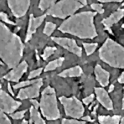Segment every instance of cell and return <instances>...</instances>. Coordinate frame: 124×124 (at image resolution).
Masks as SVG:
<instances>
[{"instance_id":"83f0119b","label":"cell","mask_w":124,"mask_h":124,"mask_svg":"<svg viewBox=\"0 0 124 124\" xmlns=\"http://www.w3.org/2000/svg\"><path fill=\"white\" fill-rule=\"evenodd\" d=\"M86 122L85 121H78L76 119H69L63 118L62 124H85Z\"/></svg>"},{"instance_id":"30bf717a","label":"cell","mask_w":124,"mask_h":124,"mask_svg":"<svg viewBox=\"0 0 124 124\" xmlns=\"http://www.w3.org/2000/svg\"><path fill=\"white\" fill-rule=\"evenodd\" d=\"M43 85V79L39 78V80L32 84L31 86L21 89L18 93L17 98L23 100L27 99H32L39 97L40 88Z\"/></svg>"},{"instance_id":"8d00e7d4","label":"cell","mask_w":124,"mask_h":124,"mask_svg":"<svg viewBox=\"0 0 124 124\" xmlns=\"http://www.w3.org/2000/svg\"><path fill=\"white\" fill-rule=\"evenodd\" d=\"M98 105H96L94 107V108H93V111H92V115L93 116H95L96 115V111H97V109L98 108Z\"/></svg>"},{"instance_id":"d4e9b609","label":"cell","mask_w":124,"mask_h":124,"mask_svg":"<svg viewBox=\"0 0 124 124\" xmlns=\"http://www.w3.org/2000/svg\"><path fill=\"white\" fill-rule=\"evenodd\" d=\"M27 111V109H25L22 111H18L14 113H11L9 114V116L13 119H21L25 116V114Z\"/></svg>"},{"instance_id":"3957f363","label":"cell","mask_w":124,"mask_h":124,"mask_svg":"<svg viewBox=\"0 0 124 124\" xmlns=\"http://www.w3.org/2000/svg\"><path fill=\"white\" fill-rule=\"evenodd\" d=\"M99 56L110 67L124 69V47L112 39H107L99 50Z\"/></svg>"},{"instance_id":"9c48e42d","label":"cell","mask_w":124,"mask_h":124,"mask_svg":"<svg viewBox=\"0 0 124 124\" xmlns=\"http://www.w3.org/2000/svg\"><path fill=\"white\" fill-rule=\"evenodd\" d=\"M51 39L54 42L70 52L76 54L78 57L82 56V49L78 45L75 40L66 37H52Z\"/></svg>"},{"instance_id":"277c9868","label":"cell","mask_w":124,"mask_h":124,"mask_svg":"<svg viewBox=\"0 0 124 124\" xmlns=\"http://www.w3.org/2000/svg\"><path fill=\"white\" fill-rule=\"evenodd\" d=\"M40 108L42 115L48 120H55L61 117L55 90L49 85L41 93Z\"/></svg>"},{"instance_id":"7bdbcfd3","label":"cell","mask_w":124,"mask_h":124,"mask_svg":"<svg viewBox=\"0 0 124 124\" xmlns=\"http://www.w3.org/2000/svg\"><path fill=\"white\" fill-rule=\"evenodd\" d=\"M33 123L31 120H29V124H33Z\"/></svg>"},{"instance_id":"ab89813d","label":"cell","mask_w":124,"mask_h":124,"mask_svg":"<svg viewBox=\"0 0 124 124\" xmlns=\"http://www.w3.org/2000/svg\"><path fill=\"white\" fill-rule=\"evenodd\" d=\"M123 89H124V94H123V97L122 99V110L124 109V87H123Z\"/></svg>"},{"instance_id":"7402d4cb","label":"cell","mask_w":124,"mask_h":124,"mask_svg":"<svg viewBox=\"0 0 124 124\" xmlns=\"http://www.w3.org/2000/svg\"><path fill=\"white\" fill-rule=\"evenodd\" d=\"M83 45L85 48L86 54L87 56H89L93 53L98 46L97 43H83Z\"/></svg>"},{"instance_id":"d590c367","label":"cell","mask_w":124,"mask_h":124,"mask_svg":"<svg viewBox=\"0 0 124 124\" xmlns=\"http://www.w3.org/2000/svg\"><path fill=\"white\" fill-rule=\"evenodd\" d=\"M8 91H9V93L13 96H14V93H13V90H12V89L11 86V85H10L9 83H8Z\"/></svg>"},{"instance_id":"836d02e7","label":"cell","mask_w":124,"mask_h":124,"mask_svg":"<svg viewBox=\"0 0 124 124\" xmlns=\"http://www.w3.org/2000/svg\"><path fill=\"white\" fill-rule=\"evenodd\" d=\"M99 2H122L124 0H97Z\"/></svg>"},{"instance_id":"484cf974","label":"cell","mask_w":124,"mask_h":124,"mask_svg":"<svg viewBox=\"0 0 124 124\" xmlns=\"http://www.w3.org/2000/svg\"><path fill=\"white\" fill-rule=\"evenodd\" d=\"M91 7L92 9L100 14L104 13V9L102 8L103 5L101 3H93L91 5Z\"/></svg>"},{"instance_id":"f6af8a7d","label":"cell","mask_w":124,"mask_h":124,"mask_svg":"<svg viewBox=\"0 0 124 124\" xmlns=\"http://www.w3.org/2000/svg\"><path fill=\"white\" fill-rule=\"evenodd\" d=\"M122 6H124V1L122 3Z\"/></svg>"},{"instance_id":"4fadbf2b","label":"cell","mask_w":124,"mask_h":124,"mask_svg":"<svg viewBox=\"0 0 124 124\" xmlns=\"http://www.w3.org/2000/svg\"><path fill=\"white\" fill-rule=\"evenodd\" d=\"M124 16V9H118L108 17L102 19L101 22L105 27V30H106L109 33L113 35L111 27L114 24L117 23Z\"/></svg>"},{"instance_id":"ee69618b","label":"cell","mask_w":124,"mask_h":124,"mask_svg":"<svg viewBox=\"0 0 124 124\" xmlns=\"http://www.w3.org/2000/svg\"><path fill=\"white\" fill-rule=\"evenodd\" d=\"M122 28H124V24H123L122 25Z\"/></svg>"},{"instance_id":"d6986e66","label":"cell","mask_w":124,"mask_h":124,"mask_svg":"<svg viewBox=\"0 0 124 124\" xmlns=\"http://www.w3.org/2000/svg\"><path fill=\"white\" fill-rule=\"evenodd\" d=\"M64 60V58L60 57L59 59H56L53 61L49 62L45 67L44 72L52 71L53 70H55L56 68L62 66Z\"/></svg>"},{"instance_id":"74e56055","label":"cell","mask_w":124,"mask_h":124,"mask_svg":"<svg viewBox=\"0 0 124 124\" xmlns=\"http://www.w3.org/2000/svg\"><path fill=\"white\" fill-rule=\"evenodd\" d=\"M114 85H111L109 87L108 89V93H110V92H112V91H113V90H114Z\"/></svg>"},{"instance_id":"d6a6232c","label":"cell","mask_w":124,"mask_h":124,"mask_svg":"<svg viewBox=\"0 0 124 124\" xmlns=\"http://www.w3.org/2000/svg\"><path fill=\"white\" fill-rule=\"evenodd\" d=\"M81 119H82V120H83L84 121H87L91 122H93L95 120V119H92L91 118V117L89 116H84V117H82Z\"/></svg>"},{"instance_id":"8992f818","label":"cell","mask_w":124,"mask_h":124,"mask_svg":"<svg viewBox=\"0 0 124 124\" xmlns=\"http://www.w3.org/2000/svg\"><path fill=\"white\" fill-rule=\"evenodd\" d=\"M59 100L63 106L66 115L77 119L84 115L85 108L82 102L75 96L67 98L63 96L59 98Z\"/></svg>"},{"instance_id":"cb8c5ba5","label":"cell","mask_w":124,"mask_h":124,"mask_svg":"<svg viewBox=\"0 0 124 124\" xmlns=\"http://www.w3.org/2000/svg\"><path fill=\"white\" fill-rule=\"evenodd\" d=\"M39 80V79H34L32 80H27L26 81H23L19 83L17 85H13V88L14 89H18L20 88L25 86H26L27 85H32L37 82Z\"/></svg>"},{"instance_id":"e575fe53","label":"cell","mask_w":124,"mask_h":124,"mask_svg":"<svg viewBox=\"0 0 124 124\" xmlns=\"http://www.w3.org/2000/svg\"><path fill=\"white\" fill-rule=\"evenodd\" d=\"M117 80L120 84H124V71L119 77Z\"/></svg>"},{"instance_id":"60d3db41","label":"cell","mask_w":124,"mask_h":124,"mask_svg":"<svg viewBox=\"0 0 124 124\" xmlns=\"http://www.w3.org/2000/svg\"><path fill=\"white\" fill-rule=\"evenodd\" d=\"M120 124H124V116L123 117L121 118Z\"/></svg>"},{"instance_id":"9a60e30c","label":"cell","mask_w":124,"mask_h":124,"mask_svg":"<svg viewBox=\"0 0 124 124\" xmlns=\"http://www.w3.org/2000/svg\"><path fill=\"white\" fill-rule=\"evenodd\" d=\"M96 79L102 87H106L109 83L110 74L108 71L104 70L101 65L97 64L94 69Z\"/></svg>"},{"instance_id":"603a6c76","label":"cell","mask_w":124,"mask_h":124,"mask_svg":"<svg viewBox=\"0 0 124 124\" xmlns=\"http://www.w3.org/2000/svg\"><path fill=\"white\" fill-rule=\"evenodd\" d=\"M57 48L55 47H46L44 50L43 54L41 55L43 60H46L50 56L55 53V52L57 50Z\"/></svg>"},{"instance_id":"7a4b0ae2","label":"cell","mask_w":124,"mask_h":124,"mask_svg":"<svg viewBox=\"0 0 124 124\" xmlns=\"http://www.w3.org/2000/svg\"><path fill=\"white\" fill-rule=\"evenodd\" d=\"M97 13L89 11L73 15L62 23L58 30L80 39H93L98 36L94 24V18Z\"/></svg>"},{"instance_id":"1f68e13d","label":"cell","mask_w":124,"mask_h":124,"mask_svg":"<svg viewBox=\"0 0 124 124\" xmlns=\"http://www.w3.org/2000/svg\"><path fill=\"white\" fill-rule=\"evenodd\" d=\"M29 101L31 103L33 104L36 109L38 110L39 107L40 106V103H39V102L37 100L35 99H30Z\"/></svg>"},{"instance_id":"ffe728a7","label":"cell","mask_w":124,"mask_h":124,"mask_svg":"<svg viewBox=\"0 0 124 124\" xmlns=\"http://www.w3.org/2000/svg\"><path fill=\"white\" fill-rule=\"evenodd\" d=\"M58 0H40L38 7L42 11L51 8Z\"/></svg>"},{"instance_id":"4dcf8cb0","label":"cell","mask_w":124,"mask_h":124,"mask_svg":"<svg viewBox=\"0 0 124 124\" xmlns=\"http://www.w3.org/2000/svg\"><path fill=\"white\" fill-rule=\"evenodd\" d=\"M94 94H92L90 96H89L85 98L82 100L83 102L86 105H88L91 102H93L94 98Z\"/></svg>"},{"instance_id":"b9f144b4","label":"cell","mask_w":124,"mask_h":124,"mask_svg":"<svg viewBox=\"0 0 124 124\" xmlns=\"http://www.w3.org/2000/svg\"><path fill=\"white\" fill-rule=\"evenodd\" d=\"M95 104V102H92V104L89 106V110H91V109H92V107L93 106V105Z\"/></svg>"},{"instance_id":"7c38bea8","label":"cell","mask_w":124,"mask_h":124,"mask_svg":"<svg viewBox=\"0 0 124 124\" xmlns=\"http://www.w3.org/2000/svg\"><path fill=\"white\" fill-rule=\"evenodd\" d=\"M46 16L47 14H45L41 16L35 18L33 14L30 15L27 35L25 39L26 43L28 42L32 37L33 35L36 33L37 29L42 25Z\"/></svg>"},{"instance_id":"8fae6325","label":"cell","mask_w":124,"mask_h":124,"mask_svg":"<svg viewBox=\"0 0 124 124\" xmlns=\"http://www.w3.org/2000/svg\"><path fill=\"white\" fill-rule=\"evenodd\" d=\"M28 67V65L27 62L24 61L16 68L13 69L8 74L4 76L2 78L9 81L18 82L23 75L27 72Z\"/></svg>"},{"instance_id":"f546056e","label":"cell","mask_w":124,"mask_h":124,"mask_svg":"<svg viewBox=\"0 0 124 124\" xmlns=\"http://www.w3.org/2000/svg\"><path fill=\"white\" fill-rule=\"evenodd\" d=\"M0 19L2 21L5 22V23H7L9 24H10V25H15V24L13 22H12V21H11L8 18L7 15L3 12H0Z\"/></svg>"},{"instance_id":"f1b7e54d","label":"cell","mask_w":124,"mask_h":124,"mask_svg":"<svg viewBox=\"0 0 124 124\" xmlns=\"http://www.w3.org/2000/svg\"><path fill=\"white\" fill-rule=\"evenodd\" d=\"M43 69V68H39L37 70H34L33 71H31L28 76V79H30L33 78H36V77L39 76L41 73L42 72Z\"/></svg>"},{"instance_id":"ac0fdd59","label":"cell","mask_w":124,"mask_h":124,"mask_svg":"<svg viewBox=\"0 0 124 124\" xmlns=\"http://www.w3.org/2000/svg\"><path fill=\"white\" fill-rule=\"evenodd\" d=\"M30 111V119L33 123L35 124H46L43 118L41 117L40 113L38 110L33 106L30 107L29 109Z\"/></svg>"},{"instance_id":"6da1fadb","label":"cell","mask_w":124,"mask_h":124,"mask_svg":"<svg viewBox=\"0 0 124 124\" xmlns=\"http://www.w3.org/2000/svg\"><path fill=\"white\" fill-rule=\"evenodd\" d=\"M24 47L20 37L0 22V58L9 69H14L20 64Z\"/></svg>"},{"instance_id":"f35d334b","label":"cell","mask_w":124,"mask_h":124,"mask_svg":"<svg viewBox=\"0 0 124 124\" xmlns=\"http://www.w3.org/2000/svg\"><path fill=\"white\" fill-rule=\"evenodd\" d=\"M29 124V121H28L27 120H26V119H23V121H22L21 124Z\"/></svg>"},{"instance_id":"52a82bcc","label":"cell","mask_w":124,"mask_h":124,"mask_svg":"<svg viewBox=\"0 0 124 124\" xmlns=\"http://www.w3.org/2000/svg\"><path fill=\"white\" fill-rule=\"evenodd\" d=\"M22 105L20 101H16L3 90H0V109L7 114H11Z\"/></svg>"},{"instance_id":"ba28073f","label":"cell","mask_w":124,"mask_h":124,"mask_svg":"<svg viewBox=\"0 0 124 124\" xmlns=\"http://www.w3.org/2000/svg\"><path fill=\"white\" fill-rule=\"evenodd\" d=\"M31 0H7L9 8L14 17L24 16L28 11Z\"/></svg>"},{"instance_id":"2e32d148","label":"cell","mask_w":124,"mask_h":124,"mask_svg":"<svg viewBox=\"0 0 124 124\" xmlns=\"http://www.w3.org/2000/svg\"><path fill=\"white\" fill-rule=\"evenodd\" d=\"M83 73V70L79 66H77L70 69L64 70L58 75L62 78L79 77Z\"/></svg>"},{"instance_id":"bcb514c9","label":"cell","mask_w":124,"mask_h":124,"mask_svg":"<svg viewBox=\"0 0 124 124\" xmlns=\"http://www.w3.org/2000/svg\"></svg>"},{"instance_id":"5bb4252c","label":"cell","mask_w":124,"mask_h":124,"mask_svg":"<svg viewBox=\"0 0 124 124\" xmlns=\"http://www.w3.org/2000/svg\"><path fill=\"white\" fill-rule=\"evenodd\" d=\"M94 91L98 101L108 110H112L113 102L106 91L101 87H95Z\"/></svg>"},{"instance_id":"e0dca14e","label":"cell","mask_w":124,"mask_h":124,"mask_svg":"<svg viewBox=\"0 0 124 124\" xmlns=\"http://www.w3.org/2000/svg\"><path fill=\"white\" fill-rule=\"evenodd\" d=\"M98 118L100 124H119L121 116L120 115L99 116Z\"/></svg>"},{"instance_id":"44dd1931","label":"cell","mask_w":124,"mask_h":124,"mask_svg":"<svg viewBox=\"0 0 124 124\" xmlns=\"http://www.w3.org/2000/svg\"><path fill=\"white\" fill-rule=\"evenodd\" d=\"M56 28V25L52 22H46L43 30V33L50 36L53 33Z\"/></svg>"},{"instance_id":"4316f807","label":"cell","mask_w":124,"mask_h":124,"mask_svg":"<svg viewBox=\"0 0 124 124\" xmlns=\"http://www.w3.org/2000/svg\"><path fill=\"white\" fill-rule=\"evenodd\" d=\"M0 124H12L7 116L1 111H0Z\"/></svg>"},{"instance_id":"5b68a950","label":"cell","mask_w":124,"mask_h":124,"mask_svg":"<svg viewBox=\"0 0 124 124\" xmlns=\"http://www.w3.org/2000/svg\"><path fill=\"white\" fill-rule=\"evenodd\" d=\"M87 4L86 0H61L48 9L46 14L55 18L65 19L74 15Z\"/></svg>"}]
</instances>
